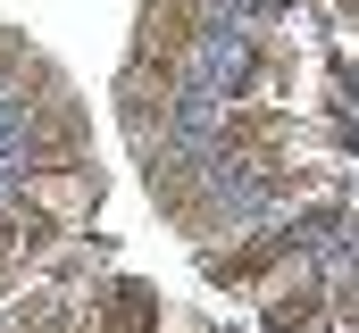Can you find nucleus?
Wrapping results in <instances>:
<instances>
[{
  "mask_svg": "<svg viewBox=\"0 0 359 333\" xmlns=\"http://www.w3.org/2000/svg\"><path fill=\"white\" fill-rule=\"evenodd\" d=\"M92 208H100V175L84 159H42L25 175V217H42V225H92Z\"/></svg>",
  "mask_w": 359,
  "mask_h": 333,
  "instance_id": "obj_1",
  "label": "nucleus"
},
{
  "mask_svg": "<svg viewBox=\"0 0 359 333\" xmlns=\"http://www.w3.org/2000/svg\"><path fill=\"white\" fill-rule=\"evenodd\" d=\"M259 309H268V333H318L326 325V283H318V267L284 250L268 267V283H259Z\"/></svg>",
  "mask_w": 359,
  "mask_h": 333,
  "instance_id": "obj_2",
  "label": "nucleus"
},
{
  "mask_svg": "<svg viewBox=\"0 0 359 333\" xmlns=\"http://www.w3.org/2000/svg\"><path fill=\"white\" fill-rule=\"evenodd\" d=\"M117 117H126L134 150H151V134H176V67L126 59V76H117Z\"/></svg>",
  "mask_w": 359,
  "mask_h": 333,
  "instance_id": "obj_3",
  "label": "nucleus"
},
{
  "mask_svg": "<svg viewBox=\"0 0 359 333\" xmlns=\"http://www.w3.org/2000/svg\"><path fill=\"white\" fill-rule=\"evenodd\" d=\"M201 17H209V8H192V0H142V17H134V59L184 76V59L201 50Z\"/></svg>",
  "mask_w": 359,
  "mask_h": 333,
  "instance_id": "obj_4",
  "label": "nucleus"
},
{
  "mask_svg": "<svg viewBox=\"0 0 359 333\" xmlns=\"http://www.w3.org/2000/svg\"><path fill=\"white\" fill-rule=\"evenodd\" d=\"M92 333H159V292L151 283H109V300H92Z\"/></svg>",
  "mask_w": 359,
  "mask_h": 333,
  "instance_id": "obj_5",
  "label": "nucleus"
}]
</instances>
